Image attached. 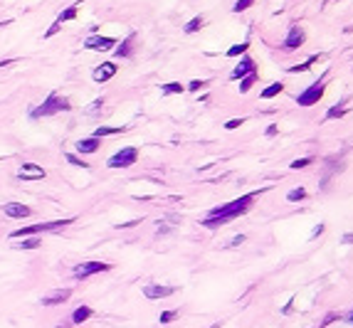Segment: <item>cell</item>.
I'll use <instances>...</instances> for the list:
<instances>
[{
  "label": "cell",
  "mask_w": 353,
  "mask_h": 328,
  "mask_svg": "<svg viewBox=\"0 0 353 328\" xmlns=\"http://www.w3.org/2000/svg\"><path fill=\"white\" fill-rule=\"evenodd\" d=\"M255 198H257V193H247V195H242V198H237V200H230V202H225V205H220V207H213V210L203 217L200 225L208 227V230H217V227H222V225H227V222H232V220H237L240 215L250 212Z\"/></svg>",
  "instance_id": "obj_1"
},
{
  "label": "cell",
  "mask_w": 353,
  "mask_h": 328,
  "mask_svg": "<svg viewBox=\"0 0 353 328\" xmlns=\"http://www.w3.org/2000/svg\"><path fill=\"white\" fill-rule=\"evenodd\" d=\"M62 111H72V104H69V99H64L57 91H52L40 106L32 109L30 116L32 119H45V116H55V114H62Z\"/></svg>",
  "instance_id": "obj_2"
},
{
  "label": "cell",
  "mask_w": 353,
  "mask_h": 328,
  "mask_svg": "<svg viewBox=\"0 0 353 328\" xmlns=\"http://www.w3.org/2000/svg\"><path fill=\"white\" fill-rule=\"evenodd\" d=\"M74 222V217H67V220H52V222H40V225H32V227H20V230H13L10 237L13 239H20V237H32V235H45V232H59L64 230L67 225Z\"/></svg>",
  "instance_id": "obj_3"
},
{
  "label": "cell",
  "mask_w": 353,
  "mask_h": 328,
  "mask_svg": "<svg viewBox=\"0 0 353 328\" xmlns=\"http://www.w3.org/2000/svg\"><path fill=\"white\" fill-rule=\"evenodd\" d=\"M138 156H141V151L136 148V146H124V148H119V151H116V153L106 161V165L114 168V170H119V168H131V165H136Z\"/></svg>",
  "instance_id": "obj_4"
},
{
  "label": "cell",
  "mask_w": 353,
  "mask_h": 328,
  "mask_svg": "<svg viewBox=\"0 0 353 328\" xmlns=\"http://www.w3.org/2000/svg\"><path fill=\"white\" fill-rule=\"evenodd\" d=\"M324 91H326V79H316L314 84H309L301 94H296V104L299 106H314L324 99Z\"/></svg>",
  "instance_id": "obj_5"
},
{
  "label": "cell",
  "mask_w": 353,
  "mask_h": 328,
  "mask_svg": "<svg viewBox=\"0 0 353 328\" xmlns=\"http://www.w3.org/2000/svg\"><path fill=\"white\" fill-rule=\"evenodd\" d=\"M111 269V264H106V262H82V264H77L74 269H72V276L74 279H89V276H94V274H101V272H109Z\"/></svg>",
  "instance_id": "obj_6"
},
{
  "label": "cell",
  "mask_w": 353,
  "mask_h": 328,
  "mask_svg": "<svg viewBox=\"0 0 353 328\" xmlns=\"http://www.w3.org/2000/svg\"><path fill=\"white\" fill-rule=\"evenodd\" d=\"M178 291V286H171V284H146L143 286V296L148 301H161V299H168Z\"/></svg>",
  "instance_id": "obj_7"
},
{
  "label": "cell",
  "mask_w": 353,
  "mask_h": 328,
  "mask_svg": "<svg viewBox=\"0 0 353 328\" xmlns=\"http://www.w3.org/2000/svg\"><path fill=\"white\" fill-rule=\"evenodd\" d=\"M116 47V37H106V35H89V37L84 40V50H92V52H109Z\"/></svg>",
  "instance_id": "obj_8"
},
{
  "label": "cell",
  "mask_w": 353,
  "mask_h": 328,
  "mask_svg": "<svg viewBox=\"0 0 353 328\" xmlns=\"http://www.w3.org/2000/svg\"><path fill=\"white\" fill-rule=\"evenodd\" d=\"M304 42H306L304 27H301V25H289V32H287V40H284L282 50H284V52H294V50H299Z\"/></svg>",
  "instance_id": "obj_9"
},
{
  "label": "cell",
  "mask_w": 353,
  "mask_h": 328,
  "mask_svg": "<svg viewBox=\"0 0 353 328\" xmlns=\"http://www.w3.org/2000/svg\"><path fill=\"white\" fill-rule=\"evenodd\" d=\"M116 72H119L116 62H101L99 67H94V72H92V79H94L97 84H104V82H109V79H114V77H116Z\"/></svg>",
  "instance_id": "obj_10"
},
{
  "label": "cell",
  "mask_w": 353,
  "mask_h": 328,
  "mask_svg": "<svg viewBox=\"0 0 353 328\" xmlns=\"http://www.w3.org/2000/svg\"><path fill=\"white\" fill-rule=\"evenodd\" d=\"M255 72H257L255 59H252V57H247V55H242L240 64L230 72V79H232V82H237V79H242V77H247V74H255Z\"/></svg>",
  "instance_id": "obj_11"
},
{
  "label": "cell",
  "mask_w": 353,
  "mask_h": 328,
  "mask_svg": "<svg viewBox=\"0 0 353 328\" xmlns=\"http://www.w3.org/2000/svg\"><path fill=\"white\" fill-rule=\"evenodd\" d=\"M47 175V170L42 165H37V163H22L18 168V178L20 180H42Z\"/></svg>",
  "instance_id": "obj_12"
},
{
  "label": "cell",
  "mask_w": 353,
  "mask_h": 328,
  "mask_svg": "<svg viewBox=\"0 0 353 328\" xmlns=\"http://www.w3.org/2000/svg\"><path fill=\"white\" fill-rule=\"evenodd\" d=\"M69 296H72V289H55V291H50V294H45V296L40 299V304H42V306H59V304H64Z\"/></svg>",
  "instance_id": "obj_13"
},
{
  "label": "cell",
  "mask_w": 353,
  "mask_h": 328,
  "mask_svg": "<svg viewBox=\"0 0 353 328\" xmlns=\"http://www.w3.org/2000/svg\"><path fill=\"white\" fill-rule=\"evenodd\" d=\"M99 146H101V138H94V136H89V138H79L77 141V153L79 156H92V153H97L99 151Z\"/></svg>",
  "instance_id": "obj_14"
},
{
  "label": "cell",
  "mask_w": 353,
  "mask_h": 328,
  "mask_svg": "<svg viewBox=\"0 0 353 328\" xmlns=\"http://www.w3.org/2000/svg\"><path fill=\"white\" fill-rule=\"evenodd\" d=\"M3 212L8 217H13V220H25V217L32 215V210L27 205H22V202H8V205H3Z\"/></svg>",
  "instance_id": "obj_15"
},
{
  "label": "cell",
  "mask_w": 353,
  "mask_h": 328,
  "mask_svg": "<svg viewBox=\"0 0 353 328\" xmlns=\"http://www.w3.org/2000/svg\"><path fill=\"white\" fill-rule=\"evenodd\" d=\"M134 40H136V32H131L129 37L114 50V57H116V59H126V57H131V55H134Z\"/></svg>",
  "instance_id": "obj_16"
},
{
  "label": "cell",
  "mask_w": 353,
  "mask_h": 328,
  "mask_svg": "<svg viewBox=\"0 0 353 328\" xmlns=\"http://www.w3.org/2000/svg\"><path fill=\"white\" fill-rule=\"evenodd\" d=\"M92 316H94V309L87 306V304H82V306H77V309H74V313H72V323H74V326H79V323L89 321Z\"/></svg>",
  "instance_id": "obj_17"
},
{
  "label": "cell",
  "mask_w": 353,
  "mask_h": 328,
  "mask_svg": "<svg viewBox=\"0 0 353 328\" xmlns=\"http://www.w3.org/2000/svg\"><path fill=\"white\" fill-rule=\"evenodd\" d=\"M79 8H82V0H77V3H74V5H69V8H67V10H64V13H62L55 22H59V25H62V22L74 20V18H77V13H79Z\"/></svg>",
  "instance_id": "obj_18"
},
{
  "label": "cell",
  "mask_w": 353,
  "mask_h": 328,
  "mask_svg": "<svg viewBox=\"0 0 353 328\" xmlns=\"http://www.w3.org/2000/svg\"><path fill=\"white\" fill-rule=\"evenodd\" d=\"M282 91H284V84H282V82H272L267 89L259 91V96H262V99H274V96H279Z\"/></svg>",
  "instance_id": "obj_19"
},
{
  "label": "cell",
  "mask_w": 353,
  "mask_h": 328,
  "mask_svg": "<svg viewBox=\"0 0 353 328\" xmlns=\"http://www.w3.org/2000/svg\"><path fill=\"white\" fill-rule=\"evenodd\" d=\"M22 242L20 244H15V249H37L42 244V239H40V235H32V237H20Z\"/></svg>",
  "instance_id": "obj_20"
},
{
  "label": "cell",
  "mask_w": 353,
  "mask_h": 328,
  "mask_svg": "<svg viewBox=\"0 0 353 328\" xmlns=\"http://www.w3.org/2000/svg\"><path fill=\"white\" fill-rule=\"evenodd\" d=\"M124 126H99L94 131V138H104V136H116V133H124Z\"/></svg>",
  "instance_id": "obj_21"
},
{
  "label": "cell",
  "mask_w": 353,
  "mask_h": 328,
  "mask_svg": "<svg viewBox=\"0 0 353 328\" xmlns=\"http://www.w3.org/2000/svg\"><path fill=\"white\" fill-rule=\"evenodd\" d=\"M314 62H319V55H311L306 62H301V64H296V67H289L287 72H289V74H299V72H309Z\"/></svg>",
  "instance_id": "obj_22"
},
{
  "label": "cell",
  "mask_w": 353,
  "mask_h": 328,
  "mask_svg": "<svg viewBox=\"0 0 353 328\" xmlns=\"http://www.w3.org/2000/svg\"><path fill=\"white\" fill-rule=\"evenodd\" d=\"M185 91V84H180V82H168V84H163L161 87V94L163 96H171V94H183Z\"/></svg>",
  "instance_id": "obj_23"
},
{
  "label": "cell",
  "mask_w": 353,
  "mask_h": 328,
  "mask_svg": "<svg viewBox=\"0 0 353 328\" xmlns=\"http://www.w3.org/2000/svg\"><path fill=\"white\" fill-rule=\"evenodd\" d=\"M255 84H257V72H255V74H247V77L240 79V94H247Z\"/></svg>",
  "instance_id": "obj_24"
},
{
  "label": "cell",
  "mask_w": 353,
  "mask_h": 328,
  "mask_svg": "<svg viewBox=\"0 0 353 328\" xmlns=\"http://www.w3.org/2000/svg\"><path fill=\"white\" fill-rule=\"evenodd\" d=\"M247 50H250V42H240V45H232L225 55L227 57H242V55H247Z\"/></svg>",
  "instance_id": "obj_25"
},
{
  "label": "cell",
  "mask_w": 353,
  "mask_h": 328,
  "mask_svg": "<svg viewBox=\"0 0 353 328\" xmlns=\"http://www.w3.org/2000/svg\"><path fill=\"white\" fill-rule=\"evenodd\" d=\"M203 25H205V18H200V15H198V18H193L190 22H185V27H183V30H185L188 35H193V32H198Z\"/></svg>",
  "instance_id": "obj_26"
},
{
  "label": "cell",
  "mask_w": 353,
  "mask_h": 328,
  "mask_svg": "<svg viewBox=\"0 0 353 328\" xmlns=\"http://www.w3.org/2000/svg\"><path fill=\"white\" fill-rule=\"evenodd\" d=\"M346 111H348V109H346L343 104H336V106H331L329 111H326V121H331V119H341Z\"/></svg>",
  "instance_id": "obj_27"
},
{
  "label": "cell",
  "mask_w": 353,
  "mask_h": 328,
  "mask_svg": "<svg viewBox=\"0 0 353 328\" xmlns=\"http://www.w3.org/2000/svg\"><path fill=\"white\" fill-rule=\"evenodd\" d=\"M67 163L77 165V168H89V163L82 158V156H77V153H67Z\"/></svg>",
  "instance_id": "obj_28"
},
{
  "label": "cell",
  "mask_w": 353,
  "mask_h": 328,
  "mask_svg": "<svg viewBox=\"0 0 353 328\" xmlns=\"http://www.w3.org/2000/svg\"><path fill=\"white\" fill-rule=\"evenodd\" d=\"M304 198H306V190H304V188H294V190L287 193V200H289V202H299V200H304Z\"/></svg>",
  "instance_id": "obj_29"
},
{
  "label": "cell",
  "mask_w": 353,
  "mask_h": 328,
  "mask_svg": "<svg viewBox=\"0 0 353 328\" xmlns=\"http://www.w3.org/2000/svg\"><path fill=\"white\" fill-rule=\"evenodd\" d=\"M311 163H314L311 156H306V158H296V161H292V170H301V168H306V165H311Z\"/></svg>",
  "instance_id": "obj_30"
},
{
  "label": "cell",
  "mask_w": 353,
  "mask_h": 328,
  "mask_svg": "<svg viewBox=\"0 0 353 328\" xmlns=\"http://www.w3.org/2000/svg\"><path fill=\"white\" fill-rule=\"evenodd\" d=\"M252 5H255V0H237V3L232 5V10H235V13H245V10L252 8Z\"/></svg>",
  "instance_id": "obj_31"
},
{
  "label": "cell",
  "mask_w": 353,
  "mask_h": 328,
  "mask_svg": "<svg viewBox=\"0 0 353 328\" xmlns=\"http://www.w3.org/2000/svg\"><path fill=\"white\" fill-rule=\"evenodd\" d=\"M245 121H247V119H230V121H225V131H235V128H240Z\"/></svg>",
  "instance_id": "obj_32"
},
{
  "label": "cell",
  "mask_w": 353,
  "mask_h": 328,
  "mask_svg": "<svg viewBox=\"0 0 353 328\" xmlns=\"http://www.w3.org/2000/svg\"><path fill=\"white\" fill-rule=\"evenodd\" d=\"M203 87H208V82H203V79H193V82H190L185 89H190V91H200Z\"/></svg>",
  "instance_id": "obj_33"
},
{
  "label": "cell",
  "mask_w": 353,
  "mask_h": 328,
  "mask_svg": "<svg viewBox=\"0 0 353 328\" xmlns=\"http://www.w3.org/2000/svg\"><path fill=\"white\" fill-rule=\"evenodd\" d=\"M101 106H104V96H101V99H94V101L89 104V109H87V114H97V111H99V109H101Z\"/></svg>",
  "instance_id": "obj_34"
},
{
  "label": "cell",
  "mask_w": 353,
  "mask_h": 328,
  "mask_svg": "<svg viewBox=\"0 0 353 328\" xmlns=\"http://www.w3.org/2000/svg\"><path fill=\"white\" fill-rule=\"evenodd\" d=\"M176 318H178V311H163L158 321H161V323H171V321H176Z\"/></svg>",
  "instance_id": "obj_35"
},
{
  "label": "cell",
  "mask_w": 353,
  "mask_h": 328,
  "mask_svg": "<svg viewBox=\"0 0 353 328\" xmlns=\"http://www.w3.org/2000/svg\"><path fill=\"white\" fill-rule=\"evenodd\" d=\"M245 242V235H237V237H232L230 242H227V247H240Z\"/></svg>",
  "instance_id": "obj_36"
},
{
  "label": "cell",
  "mask_w": 353,
  "mask_h": 328,
  "mask_svg": "<svg viewBox=\"0 0 353 328\" xmlns=\"http://www.w3.org/2000/svg\"><path fill=\"white\" fill-rule=\"evenodd\" d=\"M277 131H279V128H277V124H269V128H267L264 133H267L269 138H274V136H277Z\"/></svg>",
  "instance_id": "obj_37"
},
{
  "label": "cell",
  "mask_w": 353,
  "mask_h": 328,
  "mask_svg": "<svg viewBox=\"0 0 353 328\" xmlns=\"http://www.w3.org/2000/svg\"><path fill=\"white\" fill-rule=\"evenodd\" d=\"M336 318H338V313H329V316L324 318V323H321V328H326V326H329L331 321H336Z\"/></svg>",
  "instance_id": "obj_38"
},
{
  "label": "cell",
  "mask_w": 353,
  "mask_h": 328,
  "mask_svg": "<svg viewBox=\"0 0 353 328\" xmlns=\"http://www.w3.org/2000/svg\"><path fill=\"white\" fill-rule=\"evenodd\" d=\"M341 242H343V244H353V232H346V235L341 237Z\"/></svg>",
  "instance_id": "obj_39"
},
{
  "label": "cell",
  "mask_w": 353,
  "mask_h": 328,
  "mask_svg": "<svg viewBox=\"0 0 353 328\" xmlns=\"http://www.w3.org/2000/svg\"><path fill=\"white\" fill-rule=\"evenodd\" d=\"M321 232H324V225H319V227H314V232H311V239H314V237H319Z\"/></svg>",
  "instance_id": "obj_40"
},
{
  "label": "cell",
  "mask_w": 353,
  "mask_h": 328,
  "mask_svg": "<svg viewBox=\"0 0 353 328\" xmlns=\"http://www.w3.org/2000/svg\"><path fill=\"white\" fill-rule=\"evenodd\" d=\"M72 326H74V323H59L57 328H72Z\"/></svg>",
  "instance_id": "obj_41"
},
{
  "label": "cell",
  "mask_w": 353,
  "mask_h": 328,
  "mask_svg": "<svg viewBox=\"0 0 353 328\" xmlns=\"http://www.w3.org/2000/svg\"><path fill=\"white\" fill-rule=\"evenodd\" d=\"M346 318H348V323H351V326H353V309H351V313H348V316H346Z\"/></svg>",
  "instance_id": "obj_42"
}]
</instances>
